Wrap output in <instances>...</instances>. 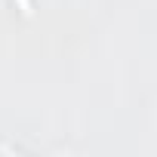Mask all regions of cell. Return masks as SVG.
<instances>
[{
  "label": "cell",
  "instance_id": "1",
  "mask_svg": "<svg viewBox=\"0 0 157 157\" xmlns=\"http://www.w3.org/2000/svg\"><path fill=\"white\" fill-rule=\"evenodd\" d=\"M19 6H22L25 16H31V0H19Z\"/></svg>",
  "mask_w": 157,
  "mask_h": 157
}]
</instances>
